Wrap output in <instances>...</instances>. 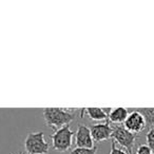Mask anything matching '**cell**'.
Returning a JSON list of instances; mask_svg holds the SVG:
<instances>
[{"label":"cell","mask_w":154,"mask_h":154,"mask_svg":"<svg viewBox=\"0 0 154 154\" xmlns=\"http://www.w3.org/2000/svg\"><path fill=\"white\" fill-rule=\"evenodd\" d=\"M42 115L45 124L55 131L64 126H69L76 117L75 112L66 111L63 108H45L43 109Z\"/></svg>","instance_id":"obj_1"},{"label":"cell","mask_w":154,"mask_h":154,"mask_svg":"<svg viewBox=\"0 0 154 154\" xmlns=\"http://www.w3.org/2000/svg\"><path fill=\"white\" fill-rule=\"evenodd\" d=\"M24 148L28 154H48L50 145L45 139V133L30 132L24 140Z\"/></svg>","instance_id":"obj_2"},{"label":"cell","mask_w":154,"mask_h":154,"mask_svg":"<svg viewBox=\"0 0 154 154\" xmlns=\"http://www.w3.org/2000/svg\"><path fill=\"white\" fill-rule=\"evenodd\" d=\"M111 138L115 143H119V146L124 147L127 150L128 154L134 153L135 145H136L138 136L136 134L131 133L130 131H128L124 126H119V125L114 126Z\"/></svg>","instance_id":"obj_3"},{"label":"cell","mask_w":154,"mask_h":154,"mask_svg":"<svg viewBox=\"0 0 154 154\" xmlns=\"http://www.w3.org/2000/svg\"><path fill=\"white\" fill-rule=\"evenodd\" d=\"M74 134L75 132L71 130L70 126H64L56 130L54 134L51 135L53 149L58 152H66L72 147V140Z\"/></svg>","instance_id":"obj_4"},{"label":"cell","mask_w":154,"mask_h":154,"mask_svg":"<svg viewBox=\"0 0 154 154\" xmlns=\"http://www.w3.org/2000/svg\"><path fill=\"white\" fill-rule=\"evenodd\" d=\"M124 127L133 134L140 133L146 129L145 118L137 110L136 111H132L131 113H129L126 122H124Z\"/></svg>","instance_id":"obj_5"},{"label":"cell","mask_w":154,"mask_h":154,"mask_svg":"<svg viewBox=\"0 0 154 154\" xmlns=\"http://www.w3.org/2000/svg\"><path fill=\"white\" fill-rule=\"evenodd\" d=\"M91 135L95 143H100L111 138L112 132H113V127L110 126L109 120L101 124L93 125L90 128Z\"/></svg>","instance_id":"obj_6"},{"label":"cell","mask_w":154,"mask_h":154,"mask_svg":"<svg viewBox=\"0 0 154 154\" xmlns=\"http://www.w3.org/2000/svg\"><path fill=\"white\" fill-rule=\"evenodd\" d=\"M75 134V143L77 148L90 149L94 147V140L91 135L90 128H88L86 125H79Z\"/></svg>","instance_id":"obj_7"},{"label":"cell","mask_w":154,"mask_h":154,"mask_svg":"<svg viewBox=\"0 0 154 154\" xmlns=\"http://www.w3.org/2000/svg\"><path fill=\"white\" fill-rule=\"evenodd\" d=\"M111 108H98V107H91V108H84L82 109V114H80V117L84 116V114L86 113L89 116L91 120H94V122H108V117H109V114L111 112Z\"/></svg>","instance_id":"obj_8"},{"label":"cell","mask_w":154,"mask_h":154,"mask_svg":"<svg viewBox=\"0 0 154 154\" xmlns=\"http://www.w3.org/2000/svg\"><path fill=\"white\" fill-rule=\"evenodd\" d=\"M128 115L129 112L126 108L117 107L111 110L108 120H109V122H113V124H124Z\"/></svg>","instance_id":"obj_9"},{"label":"cell","mask_w":154,"mask_h":154,"mask_svg":"<svg viewBox=\"0 0 154 154\" xmlns=\"http://www.w3.org/2000/svg\"><path fill=\"white\" fill-rule=\"evenodd\" d=\"M143 116L146 122V129H154V108H139L136 109Z\"/></svg>","instance_id":"obj_10"},{"label":"cell","mask_w":154,"mask_h":154,"mask_svg":"<svg viewBox=\"0 0 154 154\" xmlns=\"http://www.w3.org/2000/svg\"><path fill=\"white\" fill-rule=\"evenodd\" d=\"M97 152V146H94L93 148L87 149V148H74L71 151L70 154H96Z\"/></svg>","instance_id":"obj_11"},{"label":"cell","mask_w":154,"mask_h":154,"mask_svg":"<svg viewBox=\"0 0 154 154\" xmlns=\"http://www.w3.org/2000/svg\"><path fill=\"white\" fill-rule=\"evenodd\" d=\"M146 140H147V146L154 153V129L148 131L147 135H146Z\"/></svg>","instance_id":"obj_12"},{"label":"cell","mask_w":154,"mask_h":154,"mask_svg":"<svg viewBox=\"0 0 154 154\" xmlns=\"http://www.w3.org/2000/svg\"><path fill=\"white\" fill-rule=\"evenodd\" d=\"M110 154H128L126 151L119 149V148L116 147V143L114 140H112L111 143V151H110Z\"/></svg>","instance_id":"obj_13"},{"label":"cell","mask_w":154,"mask_h":154,"mask_svg":"<svg viewBox=\"0 0 154 154\" xmlns=\"http://www.w3.org/2000/svg\"><path fill=\"white\" fill-rule=\"evenodd\" d=\"M152 151L147 145H140L138 146L136 150V154H151Z\"/></svg>","instance_id":"obj_14"},{"label":"cell","mask_w":154,"mask_h":154,"mask_svg":"<svg viewBox=\"0 0 154 154\" xmlns=\"http://www.w3.org/2000/svg\"><path fill=\"white\" fill-rule=\"evenodd\" d=\"M18 154H26V153H22V152H21V153H18Z\"/></svg>","instance_id":"obj_15"},{"label":"cell","mask_w":154,"mask_h":154,"mask_svg":"<svg viewBox=\"0 0 154 154\" xmlns=\"http://www.w3.org/2000/svg\"><path fill=\"white\" fill-rule=\"evenodd\" d=\"M151 154H154V153H153V152H152V153H151Z\"/></svg>","instance_id":"obj_16"}]
</instances>
